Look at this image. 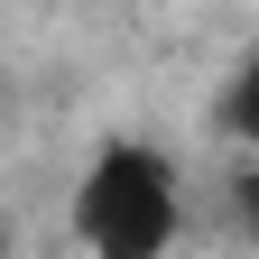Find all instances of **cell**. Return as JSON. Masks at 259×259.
<instances>
[{
  "label": "cell",
  "instance_id": "cell-3",
  "mask_svg": "<svg viewBox=\"0 0 259 259\" xmlns=\"http://www.w3.org/2000/svg\"><path fill=\"white\" fill-rule=\"evenodd\" d=\"M232 204H241V232H250V241H259V167H250V176H241V185H232Z\"/></svg>",
  "mask_w": 259,
  "mask_h": 259
},
{
  "label": "cell",
  "instance_id": "cell-1",
  "mask_svg": "<svg viewBox=\"0 0 259 259\" xmlns=\"http://www.w3.org/2000/svg\"><path fill=\"white\" fill-rule=\"evenodd\" d=\"M185 222L176 157L148 139H102L74 176V241L83 259H167Z\"/></svg>",
  "mask_w": 259,
  "mask_h": 259
},
{
  "label": "cell",
  "instance_id": "cell-4",
  "mask_svg": "<svg viewBox=\"0 0 259 259\" xmlns=\"http://www.w3.org/2000/svg\"><path fill=\"white\" fill-rule=\"evenodd\" d=\"M0 259H19V241H10V222H0Z\"/></svg>",
  "mask_w": 259,
  "mask_h": 259
},
{
  "label": "cell",
  "instance_id": "cell-2",
  "mask_svg": "<svg viewBox=\"0 0 259 259\" xmlns=\"http://www.w3.org/2000/svg\"><path fill=\"white\" fill-rule=\"evenodd\" d=\"M222 120H232V130H241V139L259 148V47L241 56V74H232V93H222Z\"/></svg>",
  "mask_w": 259,
  "mask_h": 259
}]
</instances>
